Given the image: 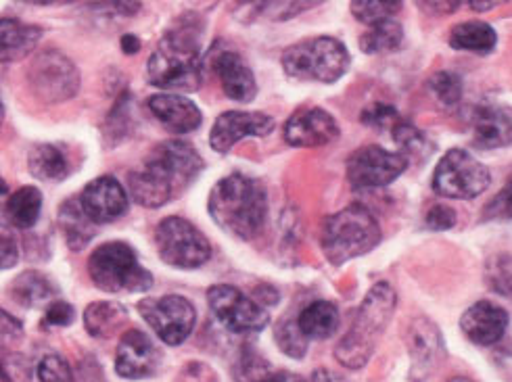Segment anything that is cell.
<instances>
[{"mask_svg": "<svg viewBox=\"0 0 512 382\" xmlns=\"http://www.w3.org/2000/svg\"><path fill=\"white\" fill-rule=\"evenodd\" d=\"M161 351L143 330H128L115 353V372L126 380H141L157 374Z\"/></svg>", "mask_w": 512, "mask_h": 382, "instance_id": "cell-14", "label": "cell"}, {"mask_svg": "<svg viewBox=\"0 0 512 382\" xmlns=\"http://www.w3.org/2000/svg\"><path fill=\"white\" fill-rule=\"evenodd\" d=\"M404 42V28L398 21L387 19L370 26L366 34L360 38V49L366 55H383L398 51Z\"/></svg>", "mask_w": 512, "mask_h": 382, "instance_id": "cell-31", "label": "cell"}, {"mask_svg": "<svg viewBox=\"0 0 512 382\" xmlns=\"http://www.w3.org/2000/svg\"><path fill=\"white\" fill-rule=\"evenodd\" d=\"M274 339L278 343V349H281L285 355L293 357V360H301L308 353V337L301 330L297 320L283 318L274 328Z\"/></svg>", "mask_w": 512, "mask_h": 382, "instance_id": "cell-34", "label": "cell"}, {"mask_svg": "<svg viewBox=\"0 0 512 382\" xmlns=\"http://www.w3.org/2000/svg\"><path fill=\"white\" fill-rule=\"evenodd\" d=\"M147 74L149 82L161 90H199L203 84L201 32L184 23L166 34L147 61Z\"/></svg>", "mask_w": 512, "mask_h": 382, "instance_id": "cell-3", "label": "cell"}, {"mask_svg": "<svg viewBox=\"0 0 512 382\" xmlns=\"http://www.w3.org/2000/svg\"><path fill=\"white\" fill-rule=\"evenodd\" d=\"M203 170L201 155L182 140L161 142L151 155L128 176L134 201L157 209L168 205L189 188Z\"/></svg>", "mask_w": 512, "mask_h": 382, "instance_id": "cell-1", "label": "cell"}, {"mask_svg": "<svg viewBox=\"0 0 512 382\" xmlns=\"http://www.w3.org/2000/svg\"><path fill=\"white\" fill-rule=\"evenodd\" d=\"M237 382H287V374L274 368L262 353L243 347L235 364Z\"/></svg>", "mask_w": 512, "mask_h": 382, "instance_id": "cell-30", "label": "cell"}, {"mask_svg": "<svg viewBox=\"0 0 512 382\" xmlns=\"http://www.w3.org/2000/svg\"><path fill=\"white\" fill-rule=\"evenodd\" d=\"M138 312L157 337L170 347H178L189 339L197 322L193 303L180 295L145 299L138 303Z\"/></svg>", "mask_w": 512, "mask_h": 382, "instance_id": "cell-10", "label": "cell"}, {"mask_svg": "<svg viewBox=\"0 0 512 382\" xmlns=\"http://www.w3.org/2000/svg\"><path fill=\"white\" fill-rule=\"evenodd\" d=\"M498 34L485 21H464L450 32V46L456 51L487 55L496 49Z\"/></svg>", "mask_w": 512, "mask_h": 382, "instance_id": "cell-25", "label": "cell"}, {"mask_svg": "<svg viewBox=\"0 0 512 382\" xmlns=\"http://www.w3.org/2000/svg\"><path fill=\"white\" fill-rule=\"evenodd\" d=\"M429 90L441 105L454 109L462 101L464 84H462V78L454 74V71H437V74H433L429 80Z\"/></svg>", "mask_w": 512, "mask_h": 382, "instance_id": "cell-37", "label": "cell"}, {"mask_svg": "<svg viewBox=\"0 0 512 382\" xmlns=\"http://www.w3.org/2000/svg\"><path fill=\"white\" fill-rule=\"evenodd\" d=\"M460 328L471 343L479 347H490L504 337L508 328V314L506 309L492 301H479L462 314Z\"/></svg>", "mask_w": 512, "mask_h": 382, "instance_id": "cell-19", "label": "cell"}, {"mask_svg": "<svg viewBox=\"0 0 512 382\" xmlns=\"http://www.w3.org/2000/svg\"><path fill=\"white\" fill-rule=\"evenodd\" d=\"M3 341L5 343H11V341H19L23 337V328H21V322L15 320L7 309L3 312Z\"/></svg>", "mask_w": 512, "mask_h": 382, "instance_id": "cell-47", "label": "cell"}, {"mask_svg": "<svg viewBox=\"0 0 512 382\" xmlns=\"http://www.w3.org/2000/svg\"><path fill=\"white\" fill-rule=\"evenodd\" d=\"M23 3H28V5H51V3H55V0H23Z\"/></svg>", "mask_w": 512, "mask_h": 382, "instance_id": "cell-53", "label": "cell"}, {"mask_svg": "<svg viewBox=\"0 0 512 382\" xmlns=\"http://www.w3.org/2000/svg\"><path fill=\"white\" fill-rule=\"evenodd\" d=\"M143 3L141 0H103V3L90 5L88 9L107 19H120V17H134L138 11H141Z\"/></svg>", "mask_w": 512, "mask_h": 382, "instance_id": "cell-41", "label": "cell"}, {"mask_svg": "<svg viewBox=\"0 0 512 382\" xmlns=\"http://www.w3.org/2000/svg\"><path fill=\"white\" fill-rule=\"evenodd\" d=\"M492 176L487 167L471 153L452 149L435 167L433 190L441 197L469 201L490 188Z\"/></svg>", "mask_w": 512, "mask_h": 382, "instance_id": "cell-8", "label": "cell"}, {"mask_svg": "<svg viewBox=\"0 0 512 382\" xmlns=\"http://www.w3.org/2000/svg\"><path fill=\"white\" fill-rule=\"evenodd\" d=\"M78 382H105L103 378V370H99V366L95 362H88L86 366H80V374L76 376Z\"/></svg>", "mask_w": 512, "mask_h": 382, "instance_id": "cell-49", "label": "cell"}, {"mask_svg": "<svg viewBox=\"0 0 512 382\" xmlns=\"http://www.w3.org/2000/svg\"><path fill=\"white\" fill-rule=\"evenodd\" d=\"M76 318V312L74 307L65 303V301H57V303H51L49 307H46V314L42 318V328H61V326H69L74 322Z\"/></svg>", "mask_w": 512, "mask_h": 382, "instance_id": "cell-43", "label": "cell"}, {"mask_svg": "<svg viewBox=\"0 0 512 382\" xmlns=\"http://www.w3.org/2000/svg\"><path fill=\"white\" fill-rule=\"evenodd\" d=\"M297 322L308 339H331L339 328V309L331 301H316L299 314Z\"/></svg>", "mask_w": 512, "mask_h": 382, "instance_id": "cell-27", "label": "cell"}, {"mask_svg": "<svg viewBox=\"0 0 512 382\" xmlns=\"http://www.w3.org/2000/svg\"><path fill=\"white\" fill-rule=\"evenodd\" d=\"M391 134H393V140L398 142L402 153L406 157H414V159L425 161L433 153V149H435L421 130L414 128L408 122H404V119L391 130Z\"/></svg>", "mask_w": 512, "mask_h": 382, "instance_id": "cell-35", "label": "cell"}, {"mask_svg": "<svg viewBox=\"0 0 512 382\" xmlns=\"http://www.w3.org/2000/svg\"><path fill=\"white\" fill-rule=\"evenodd\" d=\"M395 305H398V295L387 282L372 286L358 309L352 328L335 347V357L341 366L360 370L370 362L372 353H375L393 318Z\"/></svg>", "mask_w": 512, "mask_h": 382, "instance_id": "cell-4", "label": "cell"}, {"mask_svg": "<svg viewBox=\"0 0 512 382\" xmlns=\"http://www.w3.org/2000/svg\"><path fill=\"white\" fill-rule=\"evenodd\" d=\"M209 216L228 234L251 241L268 220V195L255 178L232 174L220 180L209 195Z\"/></svg>", "mask_w": 512, "mask_h": 382, "instance_id": "cell-2", "label": "cell"}, {"mask_svg": "<svg viewBox=\"0 0 512 382\" xmlns=\"http://www.w3.org/2000/svg\"><path fill=\"white\" fill-rule=\"evenodd\" d=\"M147 107L164 124V128L174 134L195 132L203 122L201 109L191 99H186L184 94H155L147 101Z\"/></svg>", "mask_w": 512, "mask_h": 382, "instance_id": "cell-20", "label": "cell"}, {"mask_svg": "<svg viewBox=\"0 0 512 382\" xmlns=\"http://www.w3.org/2000/svg\"><path fill=\"white\" fill-rule=\"evenodd\" d=\"M80 203L97 224L115 222L128 211V195L124 193L122 184L111 176H101L88 182L80 195Z\"/></svg>", "mask_w": 512, "mask_h": 382, "instance_id": "cell-18", "label": "cell"}, {"mask_svg": "<svg viewBox=\"0 0 512 382\" xmlns=\"http://www.w3.org/2000/svg\"><path fill=\"white\" fill-rule=\"evenodd\" d=\"M274 119L264 113H247V111H226L222 113L209 134V145L218 153H228L239 140L247 136L264 138L272 134Z\"/></svg>", "mask_w": 512, "mask_h": 382, "instance_id": "cell-15", "label": "cell"}, {"mask_svg": "<svg viewBox=\"0 0 512 382\" xmlns=\"http://www.w3.org/2000/svg\"><path fill=\"white\" fill-rule=\"evenodd\" d=\"M207 303L212 314L230 332L247 334L260 332L270 324V314L264 303L253 301L230 284H218L207 291Z\"/></svg>", "mask_w": 512, "mask_h": 382, "instance_id": "cell-11", "label": "cell"}, {"mask_svg": "<svg viewBox=\"0 0 512 382\" xmlns=\"http://www.w3.org/2000/svg\"><path fill=\"white\" fill-rule=\"evenodd\" d=\"M155 245L159 257L168 266L180 270H195L207 264L212 257V247L207 238L182 218H168L155 230Z\"/></svg>", "mask_w": 512, "mask_h": 382, "instance_id": "cell-9", "label": "cell"}, {"mask_svg": "<svg viewBox=\"0 0 512 382\" xmlns=\"http://www.w3.org/2000/svg\"><path fill=\"white\" fill-rule=\"evenodd\" d=\"M42 38V30L38 26H28L17 19H3L0 23V57L5 63L28 57L38 40Z\"/></svg>", "mask_w": 512, "mask_h": 382, "instance_id": "cell-24", "label": "cell"}, {"mask_svg": "<svg viewBox=\"0 0 512 382\" xmlns=\"http://www.w3.org/2000/svg\"><path fill=\"white\" fill-rule=\"evenodd\" d=\"M450 382H473V380L467 378V376H456V378H452Z\"/></svg>", "mask_w": 512, "mask_h": 382, "instance_id": "cell-54", "label": "cell"}, {"mask_svg": "<svg viewBox=\"0 0 512 382\" xmlns=\"http://www.w3.org/2000/svg\"><path fill=\"white\" fill-rule=\"evenodd\" d=\"M408 167L404 153H391L381 147H362L347 161V180L356 190L383 188L398 180Z\"/></svg>", "mask_w": 512, "mask_h": 382, "instance_id": "cell-13", "label": "cell"}, {"mask_svg": "<svg viewBox=\"0 0 512 382\" xmlns=\"http://www.w3.org/2000/svg\"><path fill=\"white\" fill-rule=\"evenodd\" d=\"M483 220H512V180L485 205Z\"/></svg>", "mask_w": 512, "mask_h": 382, "instance_id": "cell-42", "label": "cell"}, {"mask_svg": "<svg viewBox=\"0 0 512 382\" xmlns=\"http://www.w3.org/2000/svg\"><path fill=\"white\" fill-rule=\"evenodd\" d=\"M59 226L67 247L72 251H82L97 236V222L84 211L80 199H72L61 205Z\"/></svg>", "mask_w": 512, "mask_h": 382, "instance_id": "cell-23", "label": "cell"}, {"mask_svg": "<svg viewBox=\"0 0 512 382\" xmlns=\"http://www.w3.org/2000/svg\"><path fill=\"white\" fill-rule=\"evenodd\" d=\"M352 63L345 44L331 36H320L289 46L283 53L285 74L295 80L333 84Z\"/></svg>", "mask_w": 512, "mask_h": 382, "instance_id": "cell-7", "label": "cell"}, {"mask_svg": "<svg viewBox=\"0 0 512 382\" xmlns=\"http://www.w3.org/2000/svg\"><path fill=\"white\" fill-rule=\"evenodd\" d=\"M404 5V0H352V13L366 26L391 19Z\"/></svg>", "mask_w": 512, "mask_h": 382, "instance_id": "cell-36", "label": "cell"}, {"mask_svg": "<svg viewBox=\"0 0 512 382\" xmlns=\"http://www.w3.org/2000/svg\"><path fill=\"white\" fill-rule=\"evenodd\" d=\"M5 376L3 382H30L32 380V368L28 360L19 353L5 355Z\"/></svg>", "mask_w": 512, "mask_h": 382, "instance_id": "cell-44", "label": "cell"}, {"mask_svg": "<svg viewBox=\"0 0 512 382\" xmlns=\"http://www.w3.org/2000/svg\"><path fill=\"white\" fill-rule=\"evenodd\" d=\"M57 295L53 282L38 274V272H26L17 276L11 282V297L23 307H38L42 303H49Z\"/></svg>", "mask_w": 512, "mask_h": 382, "instance_id": "cell-29", "label": "cell"}, {"mask_svg": "<svg viewBox=\"0 0 512 382\" xmlns=\"http://www.w3.org/2000/svg\"><path fill=\"white\" fill-rule=\"evenodd\" d=\"M19 261V251L17 243H13V238L9 234L3 236V270L13 268Z\"/></svg>", "mask_w": 512, "mask_h": 382, "instance_id": "cell-48", "label": "cell"}, {"mask_svg": "<svg viewBox=\"0 0 512 382\" xmlns=\"http://www.w3.org/2000/svg\"><path fill=\"white\" fill-rule=\"evenodd\" d=\"M510 3V0H469V7L477 13H485V11H492L496 7H502Z\"/></svg>", "mask_w": 512, "mask_h": 382, "instance_id": "cell-51", "label": "cell"}, {"mask_svg": "<svg viewBox=\"0 0 512 382\" xmlns=\"http://www.w3.org/2000/svg\"><path fill=\"white\" fill-rule=\"evenodd\" d=\"M408 351L412 360L410 378L423 382L444 357V339L439 328L427 318L414 320L408 330Z\"/></svg>", "mask_w": 512, "mask_h": 382, "instance_id": "cell-17", "label": "cell"}, {"mask_svg": "<svg viewBox=\"0 0 512 382\" xmlns=\"http://www.w3.org/2000/svg\"><path fill=\"white\" fill-rule=\"evenodd\" d=\"M487 280L490 286L500 295L512 297V257L510 255H498L490 261L487 268Z\"/></svg>", "mask_w": 512, "mask_h": 382, "instance_id": "cell-38", "label": "cell"}, {"mask_svg": "<svg viewBox=\"0 0 512 382\" xmlns=\"http://www.w3.org/2000/svg\"><path fill=\"white\" fill-rule=\"evenodd\" d=\"M120 46H122V51H124L126 55H136L138 51H141V40H138V38L132 36V34H126V36H122Z\"/></svg>", "mask_w": 512, "mask_h": 382, "instance_id": "cell-52", "label": "cell"}, {"mask_svg": "<svg viewBox=\"0 0 512 382\" xmlns=\"http://www.w3.org/2000/svg\"><path fill=\"white\" fill-rule=\"evenodd\" d=\"M40 211H42V195L34 186H21L7 199V205H5V216L9 224L15 226L17 230L32 228L40 218Z\"/></svg>", "mask_w": 512, "mask_h": 382, "instance_id": "cell-28", "label": "cell"}, {"mask_svg": "<svg viewBox=\"0 0 512 382\" xmlns=\"http://www.w3.org/2000/svg\"><path fill=\"white\" fill-rule=\"evenodd\" d=\"M416 3L429 15H448L454 13L464 0H416Z\"/></svg>", "mask_w": 512, "mask_h": 382, "instance_id": "cell-46", "label": "cell"}, {"mask_svg": "<svg viewBox=\"0 0 512 382\" xmlns=\"http://www.w3.org/2000/svg\"><path fill=\"white\" fill-rule=\"evenodd\" d=\"M128 320L126 307L113 301H97L90 303L84 312V326L90 337L109 339L120 330Z\"/></svg>", "mask_w": 512, "mask_h": 382, "instance_id": "cell-26", "label": "cell"}, {"mask_svg": "<svg viewBox=\"0 0 512 382\" xmlns=\"http://www.w3.org/2000/svg\"><path fill=\"white\" fill-rule=\"evenodd\" d=\"M214 69L220 78L222 90L230 101L251 103L258 97V82L251 67L235 51H224L214 59Z\"/></svg>", "mask_w": 512, "mask_h": 382, "instance_id": "cell-21", "label": "cell"}, {"mask_svg": "<svg viewBox=\"0 0 512 382\" xmlns=\"http://www.w3.org/2000/svg\"><path fill=\"white\" fill-rule=\"evenodd\" d=\"M304 382H349V380L335 372H329V370H316Z\"/></svg>", "mask_w": 512, "mask_h": 382, "instance_id": "cell-50", "label": "cell"}, {"mask_svg": "<svg viewBox=\"0 0 512 382\" xmlns=\"http://www.w3.org/2000/svg\"><path fill=\"white\" fill-rule=\"evenodd\" d=\"M40 382H76V376L61 355H46L38 364Z\"/></svg>", "mask_w": 512, "mask_h": 382, "instance_id": "cell-40", "label": "cell"}, {"mask_svg": "<svg viewBox=\"0 0 512 382\" xmlns=\"http://www.w3.org/2000/svg\"><path fill=\"white\" fill-rule=\"evenodd\" d=\"M381 241V228L362 205H349L322 226V251L335 266L370 253Z\"/></svg>", "mask_w": 512, "mask_h": 382, "instance_id": "cell-5", "label": "cell"}, {"mask_svg": "<svg viewBox=\"0 0 512 382\" xmlns=\"http://www.w3.org/2000/svg\"><path fill=\"white\" fill-rule=\"evenodd\" d=\"M360 119H362L364 126H370L375 130H385V128L393 130L395 126L402 122V117H400L398 111H395V107L385 105V103H375V105L366 107L362 111Z\"/></svg>", "mask_w": 512, "mask_h": 382, "instance_id": "cell-39", "label": "cell"}, {"mask_svg": "<svg viewBox=\"0 0 512 382\" xmlns=\"http://www.w3.org/2000/svg\"><path fill=\"white\" fill-rule=\"evenodd\" d=\"M30 172L44 182H59L67 176V157L55 145H38L28 159Z\"/></svg>", "mask_w": 512, "mask_h": 382, "instance_id": "cell-32", "label": "cell"}, {"mask_svg": "<svg viewBox=\"0 0 512 382\" xmlns=\"http://www.w3.org/2000/svg\"><path fill=\"white\" fill-rule=\"evenodd\" d=\"M339 136L335 117L324 109H299L285 124V140L291 147L314 149L324 147Z\"/></svg>", "mask_w": 512, "mask_h": 382, "instance_id": "cell-16", "label": "cell"}, {"mask_svg": "<svg viewBox=\"0 0 512 382\" xmlns=\"http://www.w3.org/2000/svg\"><path fill=\"white\" fill-rule=\"evenodd\" d=\"M322 3L324 0H247V9L251 15H266L272 21H287Z\"/></svg>", "mask_w": 512, "mask_h": 382, "instance_id": "cell-33", "label": "cell"}, {"mask_svg": "<svg viewBox=\"0 0 512 382\" xmlns=\"http://www.w3.org/2000/svg\"><path fill=\"white\" fill-rule=\"evenodd\" d=\"M425 222L431 230H450L456 224V213L448 205H435L429 209Z\"/></svg>", "mask_w": 512, "mask_h": 382, "instance_id": "cell-45", "label": "cell"}, {"mask_svg": "<svg viewBox=\"0 0 512 382\" xmlns=\"http://www.w3.org/2000/svg\"><path fill=\"white\" fill-rule=\"evenodd\" d=\"M473 145L490 151V149H502L512 145V119L504 109L481 105L475 107L473 117Z\"/></svg>", "mask_w": 512, "mask_h": 382, "instance_id": "cell-22", "label": "cell"}, {"mask_svg": "<svg viewBox=\"0 0 512 382\" xmlns=\"http://www.w3.org/2000/svg\"><path fill=\"white\" fill-rule=\"evenodd\" d=\"M88 274L97 289L111 295L147 293L153 286V274L141 266L134 249L118 241L101 245L90 255Z\"/></svg>", "mask_w": 512, "mask_h": 382, "instance_id": "cell-6", "label": "cell"}, {"mask_svg": "<svg viewBox=\"0 0 512 382\" xmlns=\"http://www.w3.org/2000/svg\"><path fill=\"white\" fill-rule=\"evenodd\" d=\"M28 82L36 97L46 103H63L74 99L80 88L76 65L59 51H44L32 59L28 67Z\"/></svg>", "mask_w": 512, "mask_h": 382, "instance_id": "cell-12", "label": "cell"}]
</instances>
